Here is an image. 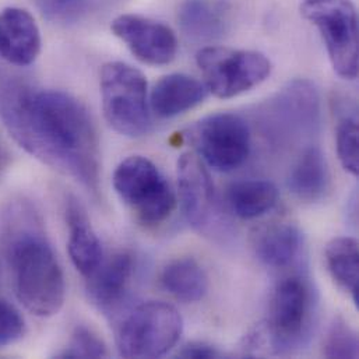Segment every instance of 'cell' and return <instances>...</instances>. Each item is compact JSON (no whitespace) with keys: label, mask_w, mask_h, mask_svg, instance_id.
I'll use <instances>...</instances> for the list:
<instances>
[{"label":"cell","mask_w":359,"mask_h":359,"mask_svg":"<svg viewBox=\"0 0 359 359\" xmlns=\"http://www.w3.org/2000/svg\"><path fill=\"white\" fill-rule=\"evenodd\" d=\"M0 119L32 157L93 193L100 190V139L77 98L57 90H34L0 69Z\"/></svg>","instance_id":"obj_1"},{"label":"cell","mask_w":359,"mask_h":359,"mask_svg":"<svg viewBox=\"0 0 359 359\" xmlns=\"http://www.w3.org/2000/svg\"><path fill=\"white\" fill-rule=\"evenodd\" d=\"M13 287L22 306L38 318L56 315L66 297V283L53 249L41 233L20 232L8 246Z\"/></svg>","instance_id":"obj_2"},{"label":"cell","mask_w":359,"mask_h":359,"mask_svg":"<svg viewBox=\"0 0 359 359\" xmlns=\"http://www.w3.org/2000/svg\"><path fill=\"white\" fill-rule=\"evenodd\" d=\"M102 111L109 126L128 137L151 132L153 121L144 74L123 62H109L100 76Z\"/></svg>","instance_id":"obj_3"},{"label":"cell","mask_w":359,"mask_h":359,"mask_svg":"<svg viewBox=\"0 0 359 359\" xmlns=\"http://www.w3.org/2000/svg\"><path fill=\"white\" fill-rule=\"evenodd\" d=\"M182 332V316L172 305L144 302L123 319L116 337L118 351L125 358H160L178 344Z\"/></svg>","instance_id":"obj_4"},{"label":"cell","mask_w":359,"mask_h":359,"mask_svg":"<svg viewBox=\"0 0 359 359\" xmlns=\"http://www.w3.org/2000/svg\"><path fill=\"white\" fill-rule=\"evenodd\" d=\"M112 180L121 200L146 225L164 222L177 207V194L170 182L146 157L132 156L123 160Z\"/></svg>","instance_id":"obj_5"},{"label":"cell","mask_w":359,"mask_h":359,"mask_svg":"<svg viewBox=\"0 0 359 359\" xmlns=\"http://www.w3.org/2000/svg\"><path fill=\"white\" fill-rule=\"evenodd\" d=\"M196 63L205 88L217 98L238 97L269 79L271 62L260 52L207 46L197 52Z\"/></svg>","instance_id":"obj_6"},{"label":"cell","mask_w":359,"mask_h":359,"mask_svg":"<svg viewBox=\"0 0 359 359\" xmlns=\"http://www.w3.org/2000/svg\"><path fill=\"white\" fill-rule=\"evenodd\" d=\"M301 14L318 27L336 73L354 80L358 76V15L350 0H305Z\"/></svg>","instance_id":"obj_7"},{"label":"cell","mask_w":359,"mask_h":359,"mask_svg":"<svg viewBox=\"0 0 359 359\" xmlns=\"http://www.w3.org/2000/svg\"><path fill=\"white\" fill-rule=\"evenodd\" d=\"M187 137L197 157L219 172L239 168L250 154L249 125L236 114L219 112L205 116L189 129Z\"/></svg>","instance_id":"obj_8"},{"label":"cell","mask_w":359,"mask_h":359,"mask_svg":"<svg viewBox=\"0 0 359 359\" xmlns=\"http://www.w3.org/2000/svg\"><path fill=\"white\" fill-rule=\"evenodd\" d=\"M312 311V292L304 278L290 277L278 284L264 330L276 354H288L304 344L309 336Z\"/></svg>","instance_id":"obj_9"},{"label":"cell","mask_w":359,"mask_h":359,"mask_svg":"<svg viewBox=\"0 0 359 359\" xmlns=\"http://www.w3.org/2000/svg\"><path fill=\"white\" fill-rule=\"evenodd\" d=\"M178 187L182 210L189 224L204 235H212L219 228L221 210L212 180L194 153L180 156Z\"/></svg>","instance_id":"obj_10"},{"label":"cell","mask_w":359,"mask_h":359,"mask_svg":"<svg viewBox=\"0 0 359 359\" xmlns=\"http://www.w3.org/2000/svg\"><path fill=\"white\" fill-rule=\"evenodd\" d=\"M111 29L136 59L146 65H170L177 56V35L160 21L137 14H122L112 21Z\"/></svg>","instance_id":"obj_11"},{"label":"cell","mask_w":359,"mask_h":359,"mask_svg":"<svg viewBox=\"0 0 359 359\" xmlns=\"http://www.w3.org/2000/svg\"><path fill=\"white\" fill-rule=\"evenodd\" d=\"M269 129L276 136H304L315 132L319 125V94L315 86L305 80H297L283 88L266 109Z\"/></svg>","instance_id":"obj_12"},{"label":"cell","mask_w":359,"mask_h":359,"mask_svg":"<svg viewBox=\"0 0 359 359\" xmlns=\"http://www.w3.org/2000/svg\"><path fill=\"white\" fill-rule=\"evenodd\" d=\"M135 274V259L128 252H119L107 262L102 260L93 276L87 278L90 301L104 313L116 312L126 301Z\"/></svg>","instance_id":"obj_13"},{"label":"cell","mask_w":359,"mask_h":359,"mask_svg":"<svg viewBox=\"0 0 359 359\" xmlns=\"http://www.w3.org/2000/svg\"><path fill=\"white\" fill-rule=\"evenodd\" d=\"M41 32L34 17L24 8L0 11V57L13 66H29L41 52Z\"/></svg>","instance_id":"obj_14"},{"label":"cell","mask_w":359,"mask_h":359,"mask_svg":"<svg viewBox=\"0 0 359 359\" xmlns=\"http://www.w3.org/2000/svg\"><path fill=\"white\" fill-rule=\"evenodd\" d=\"M66 224L69 228V256L77 271L88 278L104 260L101 241L97 236L87 211L81 203L70 196L65 208Z\"/></svg>","instance_id":"obj_15"},{"label":"cell","mask_w":359,"mask_h":359,"mask_svg":"<svg viewBox=\"0 0 359 359\" xmlns=\"http://www.w3.org/2000/svg\"><path fill=\"white\" fill-rule=\"evenodd\" d=\"M207 91L205 86L194 77L172 73L156 83L150 95V107L158 118L171 119L200 105Z\"/></svg>","instance_id":"obj_16"},{"label":"cell","mask_w":359,"mask_h":359,"mask_svg":"<svg viewBox=\"0 0 359 359\" xmlns=\"http://www.w3.org/2000/svg\"><path fill=\"white\" fill-rule=\"evenodd\" d=\"M183 34L193 41H212L224 35L228 11L218 0H184L178 11Z\"/></svg>","instance_id":"obj_17"},{"label":"cell","mask_w":359,"mask_h":359,"mask_svg":"<svg viewBox=\"0 0 359 359\" xmlns=\"http://www.w3.org/2000/svg\"><path fill=\"white\" fill-rule=\"evenodd\" d=\"M302 246V233L292 222H277L262 229L255 250L262 263L281 269L294 262Z\"/></svg>","instance_id":"obj_18"},{"label":"cell","mask_w":359,"mask_h":359,"mask_svg":"<svg viewBox=\"0 0 359 359\" xmlns=\"http://www.w3.org/2000/svg\"><path fill=\"white\" fill-rule=\"evenodd\" d=\"M290 190L302 201L320 200L329 187V168L319 147H309L294 165L290 178Z\"/></svg>","instance_id":"obj_19"},{"label":"cell","mask_w":359,"mask_h":359,"mask_svg":"<svg viewBox=\"0 0 359 359\" xmlns=\"http://www.w3.org/2000/svg\"><path fill=\"white\" fill-rule=\"evenodd\" d=\"M161 284L178 301L193 304L208 291V277L193 257H180L168 263L161 273Z\"/></svg>","instance_id":"obj_20"},{"label":"cell","mask_w":359,"mask_h":359,"mask_svg":"<svg viewBox=\"0 0 359 359\" xmlns=\"http://www.w3.org/2000/svg\"><path fill=\"white\" fill-rule=\"evenodd\" d=\"M326 264L330 276L359 305V245L357 239L340 236L326 246Z\"/></svg>","instance_id":"obj_21"},{"label":"cell","mask_w":359,"mask_h":359,"mask_svg":"<svg viewBox=\"0 0 359 359\" xmlns=\"http://www.w3.org/2000/svg\"><path fill=\"white\" fill-rule=\"evenodd\" d=\"M278 200V190L269 180H248L233 183L228 191V203L233 214L242 219H253L269 212Z\"/></svg>","instance_id":"obj_22"},{"label":"cell","mask_w":359,"mask_h":359,"mask_svg":"<svg viewBox=\"0 0 359 359\" xmlns=\"http://www.w3.org/2000/svg\"><path fill=\"white\" fill-rule=\"evenodd\" d=\"M337 154L343 168L354 177L359 174V130L355 116H344L340 119L336 132Z\"/></svg>","instance_id":"obj_23"},{"label":"cell","mask_w":359,"mask_h":359,"mask_svg":"<svg viewBox=\"0 0 359 359\" xmlns=\"http://www.w3.org/2000/svg\"><path fill=\"white\" fill-rule=\"evenodd\" d=\"M325 357L339 359L358 357V336L341 318L336 319L329 329L325 343Z\"/></svg>","instance_id":"obj_24"},{"label":"cell","mask_w":359,"mask_h":359,"mask_svg":"<svg viewBox=\"0 0 359 359\" xmlns=\"http://www.w3.org/2000/svg\"><path fill=\"white\" fill-rule=\"evenodd\" d=\"M60 358H107L108 350L105 343L88 327L79 326L74 329L67 347L59 355Z\"/></svg>","instance_id":"obj_25"},{"label":"cell","mask_w":359,"mask_h":359,"mask_svg":"<svg viewBox=\"0 0 359 359\" xmlns=\"http://www.w3.org/2000/svg\"><path fill=\"white\" fill-rule=\"evenodd\" d=\"M24 333L25 325L20 312L7 301L0 299V348L17 343Z\"/></svg>","instance_id":"obj_26"},{"label":"cell","mask_w":359,"mask_h":359,"mask_svg":"<svg viewBox=\"0 0 359 359\" xmlns=\"http://www.w3.org/2000/svg\"><path fill=\"white\" fill-rule=\"evenodd\" d=\"M42 13L52 21L72 22L86 11V0H35Z\"/></svg>","instance_id":"obj_27"},{"label":"cell","mask_w":359,"mask_h":359,"mask_svg":"<svg viewBox=\"0 0 359 359\" xmlns=\"http://www.w3.org/2000/svg\"><path fill=\"white\" fill-rule=\"evenodd\" d=\"M178 357L187 359L219 358L221 353L215 347H212L207 343L194 341V343L186 344L178 353Z\"/></svg>","instance_id":"obj_28"}]
</instances>
